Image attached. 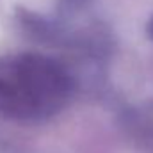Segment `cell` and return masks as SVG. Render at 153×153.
<instances>
[{
	"label": "cell",
	"instance_id": "obj_1",
	"mask_svg": "<svg viewBox=\"0 0 153 153\" xmlns=\"http://www.w3.org/2000/svg\"><path fill=\"white\" fill-rule=\"evenodd\" d=\"M70 91V78L53 64L23 57L0 66V111L38 117L57 111Z\"/></svg>",
	"mask_w": 153,
	"mask_h": 153
}]
</instances>
